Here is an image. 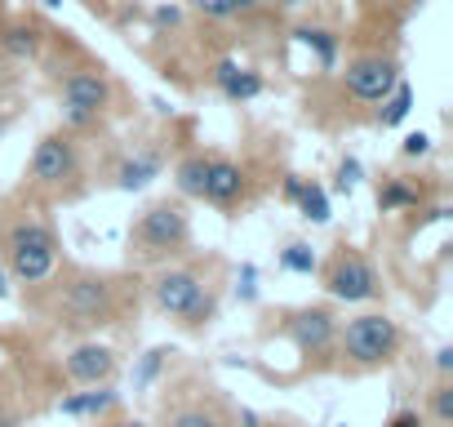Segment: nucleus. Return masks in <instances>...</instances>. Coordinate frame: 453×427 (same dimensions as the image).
Returning <instances> with one entry per match:
<instances>
[{
    "mask_svg": "<svg viewBox=\"0 0 453 427\" xmlns=\"http://www.w3.org/2000/svg\"><path fill=\"white\" fill-rule=\"evenodd\" d=\"M360 178H365V165H360L356 156H342V160H338V174H334V191H338V196H356Z\"/></svg>",
    "mask_w": 453,
    "mask_h": 427,
    "instance_id": "nucleus-26",
    "label": "nucleus"
},
{
    "mask_svg": "<svg viewBox=\"0 0 453 427\" xmlns=\"http://www.w3.org/2000/svg\"><path fill=\"white\" fill-rule=\"evenodd\" d=\"M435 374H440V378H453V347H449V343L435 347Z\"/></svg>",
    "mask_w": 453,
    "mask_h": 427,
    "instance_id": "nucleus-31",
    "label": "nucleus"
},
{
    "mask_svg": "<svg viewBox=\"0 0 453 427\" xmlns=\"http://www.w3.org/2000/svg\"><path fill=\"white\" fill-rule=\"evenodd\" d=\"M41 5H45V10H58V5H63V0H41Z\"/></svg>",
    "mask_w": 453,
    "mask_h": 427,
    "instance_id": "nucleus-38",
    "label": "nucleus"
},
{
    "mask_svg": "<svg viewBox=\"0 0 453 427\" xmlns=\"http://www.w3.org/2000/svg\"><path fill=\"white\" fill-rule=\"evenodd\" d=\"M107 98H111L107 76H103L98 67H81V72H72L67 85H63V120H67L72 129H85V125H94V120L103 116Z\"/></svg>",
    "mask_w": 453,
    "mask_h": 427,
    "instance_id": "nucleus-7",
    "label": "nucleus"
},
{
    "mask_svg": "<svg viewBox=\"0 0 453 427\" xmlns=\"http://www.w3.org/2000/svg\"><path fill=\"white\" fill-rule=\"evenodd\" d=\"M187 245H191V219L178 200L151 205L129 232V259L147 268H169V259L187 254Z\"/></svg>",
    "mask_w": 453,
    "mask_h": 427,
    "instance_id": "nucleus-2",
    "label": "nucleus"
},
{
    "mask_svg": "<svg viewBox=\"0 0 453 427\" xmlns=\"http://www.w3.org/2000/svg\"><path fill=\"white\" fill-rule=\"evenodd\" d=\"M245 187H250V178H245V169H241L236 160L209 156V174H204L200 200H209L213 209H236V205L245 200Z\"/></svg>",
    "mask_w": 453,
    "mask_h": 427,
    "instance_id": "nucleus-11",
    "label": "nucleus"
},
{
    "mask_svg": "<svg viewBox=\"0 0 453 427\" xmlns=\"http://www.w3.org/2000/svg\"><path fill=\"white\" fill-rule=\"evenodd\" d=\"M204 174H209V156H187V160H178V169H173V187H178V196L200 200V191H204Z\"/></svg>",
    "mask_w": 453,
    "mask_h": 427,
    "instance_id": "nucleus-19",
    "label": "nucleus"
},
{
    "mask_svg": "<svg viewBox=\"0 0 453 427\" xmlns=\"http://www.w3.org/2000/svg\"><path fill=\"white\" fill-rule=\"evenodd\" d=\"M285 338L298 356H329L338 347V316L329 307H298L285 321Z\"/></svg>",
    "mask_w": 453,
    "mask_h": 427,
    "instance_id": "nucleus-8",
    "label": "nucleus"
},
{
    "mask_svg": "<svg viewBox=\"0 0 453 427\" xmlns=\"http://www.w3.org/2000/svg\"><path fill=\"white\" fill-rule=\"evenodd\" d=\"M426 414L435 427H453V378H440L426 396Z\"/></svg>",
    "mask_w": 453,
    "mask_h": 427,
    "instance_id": "nucleus-24",
    "label": "nucleus"
},
{
    "mask_svg": "<svg viewBox=\"0 0 453 427\" xmlns=\"http://www.w3.org/2000/svg\"><path fill=\"white\" fill-rule=\"evenodd\" d=\"M165 347H151V352H142V361L134 365V392H147L151 383H156V374L165 369Z\"/></svg>",
    "mask_w": 453,
    "mask_h": 427,
    "instance_id": "nucleus-25",
    "label": "nucleus"
},
{
    "mask_svg": "<svg viewBox=\"0 0 453 427\" xmlns=\"http://www.w3.org/2000/svg\"><path fill=\"white\" fill-rule=\"evenodd\" d=\"M294 36H298L307 50H316V63H320L325 72L338 63V36H334V32H325V27H298Z\"/></svg>",
    "mask_w": 453,
    "mask_h": 427,
    "instance_id": "nucleus-21",
    "label": "nucleus"
},
{
    "mask_svg": "<svg viewBox=\"0 0 453 427\" xmlns=\"http://www.w3.org/2000/svg\"><path fill=\"white\" fill-rule=\"evenodd\" d=\"M0 250H5V272L10 281H23V285H41L54 276L58 268V237L50 223L41 219H14L5 228V241H0Z\"/></svg>",
    "mask_w": 453,
    "mask_h": 427,
    "instance_id": "nucleus-3",
    "label": "nucleus"
},
{
    "mask_svg": "<svg viewBox=\"0 0 453 427\" xmlns=\"http://www.w3.org/2000/svg\"><path fill=\"white\" fill-rule=\"evenodd\" d=\"M338 427H347V423H338Z\"/></svg>",
    "mask_w": 453,
    "mask_h": 427,
    "instance_id": "nucleus-41",
    "label": "nucleus"
},
{
    "mask_svg": "<svg viewBox=\"0 0 453 427\" xmlns=\"http://www.w3.org/2000/svg\"><path fill=\"white\" fill-rule=\"evenodd\" d=\"M58 307H63V316L72 325H111V316H116V290L98 272H72L63 281Z\"/></svg>",
    "mask_w": 453,
    "mask_h": 427,
    "instance_id": "nucleus-6",
    "label": "nucleus"
},
{
    "mask_svg": "<svg viewBox=\"0 0 453 427\" xmlns=\"http://www.w3.org/2000/svg\"><path fill=\"white\" fill-rule=\"evenodd\" d=\"M303 187H307V178H298V174H289V178H285V200H289V205H298V196H303Z\"/></svg>",
    "mask_w": 453,
    "mask_h": 427,
    "instance_id": "nucleus-34",
    "label": "nucleus"
},
{
    "mask_svg": "<svg viewBox=\"0 0 453 427\" xmlns=\"http://www.w3.org/2000/svg\"><path fill=\"white\" fill-rule=\"evenodd\" d=\"M151 303L178 330H204L218 316V294H213V285L196 268H156Z\"/></svg>",
    "mask_w": 453,
    "mask_h": 427,
    "instance_id": "nucleus-1",
    "label": "nucleus"
},
{
    "mask_svg": "<svg viewBox=\"0 0 453 427\" xmlns=\"http://www.w3.org/2000/svg\"><path fill=\"white\" fill-rule=\"evenodd\" d=\"M280 5H289V10H294V5H303V0H280Z\"/></svg>",
    "mask_w": 453,
    "mask_h": 427,
    "instance_id": "nucleus-39",
    "label": "nucleus"
},
{
    "mask_svg": "<svg viewBox=\"0 0 453 427\" xmlns=\"http://www.w3.org/2000/svg\"><path fill=\"white\" fill-rule=\"evenodd\" d=\"M298 214L311 223V228H325L329 219H334V205H329V191L320 187V182H311L307 178V187H303V196H298Z\"/></svg>",
    "mask_w": 453,
    "mask_h": 427,
    "instance_id": "nucleus-18",
    "label": "nucleus"
},
{
    "mask_svg": "<svg viewBox=\"0 0 453 427\" xmlns=\"http://www.w3.org/2000/svg\"><path fill=\"white\" fill-rule=\"evenodd\" d=\"M0 427H19V414L14 409H0Z\"/></svg>",
    "mask_w": 453,
    "mask_h": 427,
    "instance_id": "nucleus-35",
    "label": "nucleus"
},
{
    "mask_svg": "<svg viewBox=\"0 0 453 427\" xmlns=\"http://www.w3.org/2000/svg\"><path fill=\"white\" fill-rule=\"evenodd\" d=\"M196 10L204 19H232L236 14V0H196Z\"/></svg>",
    "mask_w": 453,
    "mask_h": 427,
    "instance_id": "nucleus-30",
    "label": "nucleus"
},
{
    "mask_svg": "<svg viewBox=\"0 0 453 427\" xmlns=\"http://www.w3.org/2000/svg\"><path fill=\"white\" fill-rule=\"evenodd\" d=\"M160 169H165V160H160L156 151H138V156L120 160V169H116V187H120V191H142L151 178H160Z\"/></svg>",
    "mask_w": 453,
    "mask_h": 427,
    "instance_id": "nucleus-16",
    "label": "nucleus"
},
{
    "mask_svg": "<svg viewBox=\"0 0 453 427\" xmlns=\"http://www.w3.org/2000/svg\"><path fill=\"white\" fill-rule=\"evenodd\" d=\"M413 112V85L409 81H400L391 94H387V103H382V112H378V120H382V129H395V125H404V116Z\"/></svg>",
    "mask_w": 453,
    "mask_h": 427,
    "instance_id": "nucleus-22",
    "label": "nucleus"
},
{
    "mask_svg": "<svg viewBox=\"0 0 453 427\" xmlns=\"http://www.w3.org/2000/svg\"><path fill=\"white\" fill-rule=\"evenodd\" d=\"M418 205H422V191H418L409 178L387 174V178L378 182V209H382V214H400V209H418Z\"/></svg>",
    "mask_w": 453,
    "mask_h": 427,
    "instance_id": "nucleus-17",
    "label": "nucleus"
},
{
    "mask_svg": "<svg viewBox=\"0 0 453 427\" xmlns=\"http://www.w3.org/2000/svg\"><path fill=\"white\" fill-rule=\"evenodd\" d=\"M165 427H226V418L218 414V405L209 400H182V405H165Z\"/></svg>",
    "mask_w": 453,
    "mask_h": 427,
    "instance_id": "nucleus-15",
    "label": "nucleus"
},
{
    "mask_svg": "<svg viewBox=\"0 0 453 427\" xmlns=\"http://www.w3.org/2000/svg\"><path fill=\"white\" fill-rule=\"evenodd\" d=\"M178 23H182V10H178V5H156V10H151V27H156V32H169V27H178Z\"/></svg>",
    "mask_w": 453,
    "mask_h": 427,
    "instance_id": "nucleus-29",
    "label": "nucleus"
},
{
    "mask_svg": "<svg viewBox=\"0 0 453 427\" xmlns=\"http://www.w3.org/2000/svg\"><path fill=\"white\" fill-rule=\"evenodd\" d=\"M338 352L356 369H378L391 365L400 352V325L387 312H360L338 330Z\"/></svg>",
    "mask_w": 453,
    "mask_h": 427,
    "instance_id": "nucleus-4",
    "label": "nucleus"
},
{
    "mask_svg": "<svg viewBox=\"0 0 453 427\" xmlns=\"http://www.w3.org/2000/svg\"><path fill=\"white\" fill-rule=\"evenodd\" d=\"M236 427H267V423H263V414H258V409L241 405V409H236Z\"/></svg>",
    "mask_w": 453,
    "mask_h": 427,
    "instance_id": "nucleus-33",
    "label": "nucleus"
},
{
    "mask_svg": "<svg viewBox=\"0 0 453 427\" xmlns=\"http://www.w3.org/2000/svg\"><path fill=\"white\" fill-rule=\"evenodd\" d=\"M325 276V294L338 303H373L382 294V281L373 272V263L356 250V245H338L329 254V263L320 268Z\"/></svg>",
    "mask_w": 453,
    "mask_h": 427,
    "instance_id": "nucleus-5",
    "label": "nucleus"
},
{
    "mask_svg": "<svg viewBox=\"0 0 453 427\" xmlns=\"http://www.w3.org/2000/svg\"><path fill=\"white\" fill-rule=\"evenodd\" d=\"M342 85H347V94L360 98V103H387V94L400 85V63H395V58H382V54L351 58L347 72H342Z\"/></svg>",
    "mask_w": 453,
    "mask_h": 427,
    "instance_id": "nucleus-9",
    "label": "nucleus"
},
{
    "mask_svg": "<svg viewBox=\"0 0 453 427\" xmlns=\"http://www.w3.org/2000/svg\"><path fill=\"white\" fill-rule=\"evenodd\" d=\"M0 50H5L10 58H36L41 54V32L36 27H10L5 36H0Z\"/></svg>",
    "mask_w": 453,
    "mask_h": 427,
    "instance_id": "nucleus-23",
    "label": "nucleus"
},
{
    "mask_svg": "<svg viewBox=\"0 0 453 427\" xmlns=\"http://www.w3.org/2000/svg\"><path fill=\"white\" fill-rule=\"evenodd\" d=\"M254 5H258V0H236V14H241V10H254Z\"/></svg>",
    "mask_w": 453,
    "mask_h": 427,
    "instance_id": "nucleus-37",
    "label": "nucleus"
},
{
    "mask_svg": "<svg viewBox=\"0 0 453 427\" xmlns=\"http://www.w3.org/2000/svg\"><path fill=\"white\" fill-rule=\"evenodd\" d=\"M400 151H404V160H426L431 156V134H404V143H400Z\"/></svg>",
    "mask_w": 453,
    "mask_h": 427,
    "instance_id": "nucleus-28",
    "label": "nucleus"
},
{
    "mask_svg": "<svg viewBox=\"0 0 453 427\" xmlns=\"http://www.w3.org/2000/svg\"><path fill=\"white\" fill-rule=\"evenodd\" d=\"M76 169H81V156H76V143L67 134H45L32 151V165H27L36 187H63L76 178Z\"/></svg>",
    "mask_w": 453,
    "mask_h": 427,
    "instance_id": "nucleus-10",
    "label": "nucleus"
},
{
    "mask_svg": "<svg viewBox=\"0 0 453 427\" xmlns=\"http://www.w3.org/2000/svg\"><path fill=\"white\" fill-rule=\"evenodd\" d=\"M213 85L222 89V98H232V103H250L263 94V76L258 72H245L236 58H222L213 67Z\"/></svg>",
    "mask_w": 453,
    "mask_h": 427,
    "instance_id": "nucleus-14",
    "label": "nucleus"
},
{
    "mask_svg": "<svg viewBox=\"0 0 453 427\" xmlns=\"http://www.w3.org/2000/svg\"><path fill=\"white\" fill-rule=\"evenodd\" d=\"M116 405H120V392L111 383H98V387H81V392L63 396L58 400V414H67V418H103Z\"/></svg>",
    "mask_w": 453,
    "mask_h": 427,
    "instance_id": "nucleus-13",
    "label": "nucleus"
},
{
    "mask_svg": "<svg viewBox=\"0 0 453 427\" xmlns=\"http://www.w3.org/2000/svg\"><path fill=\"white\" fill-rule=\"evenodd\" d=\"M5 299H10V272L0 268V303H5Z\"/></svg>",
    "mask_w": 453,
    "mask_h": 427,
    "instance_id": "nucleus-36",
    "label": "nucleus"
},
{
    "mask_svg": "<svg viewBox=\"0 0 453 427\" xmlns=\"http://www.w3.org/2000/svg\"><path fill=\"white\" fill-rule=\"evenodd\" d=\"M236 299L241 303H258V268L254 263H241V272H236Z\"/></svg>",
    "mask_w": 453,
    "mask_h": 427,
    "instance_id": "nucleus-27",
    "label": "nucleus"
},
{
    "mask_svg": "<svg viewBox=\"0 0 453 427\" xmlns=\"http://www.w3.org/2000/svg\"><path fill=\"white\" fill-rule=\"evenodd\" d=\"M116 365H120V361H116V352H111L107 343H81V347H72L67 361H63V369H67V378H72L76 387L111 383Z\"/></svg>",
    "mask_w": 453,
    "mask_h": 427,
    "instance_id": "nucleus-12",
    "label": "nucleus"
},
{
    "mask_svg": "<svg viewBox=\"0 0 453 427\" xmlns=\"http://www.w3.org/2000/svg\"><path fill=\"white\" fill-rule=\"evenodd\" d=\"M387 427H422V414H418V409H395V414L387 418Z\"/></svg>",
    "mask_w": 453,
    "mask_h": 427,
    "instance_id": "nucleus-32",
    "label": "nucleus"
},
{
    "mask_svg": "<svg viewBox=\"0 0 453 427\" xmlns=\"http://www.w3.org/2000/svg\"><path fill=\"white\" fill-rule=\"evenodd\" d=\"M120 427H142V423H120Z\"/></svg>",
    "mask_w": 453,
    "mask_h": 427,
    "instance_id": "nucleus-40",
    "label": "nucleus"
},
{
    "mask_svg": "<svg viewBox=\"0 0 453 427\" xmlns=\"http://www.w3.org/2000/svg\"><path fill=\"white\" fill-rule=\"evenodd\" d=\"M276 263H280V272H289V276H316V272H320V259H316V250H311L307 241H289V245L276 254Z\"/></svg>",
    "mask_w": 453,
    "mask_h": 427,
    "instance_id": "nucleus-20",
    "label": "nucleus"
}]
</instances>
